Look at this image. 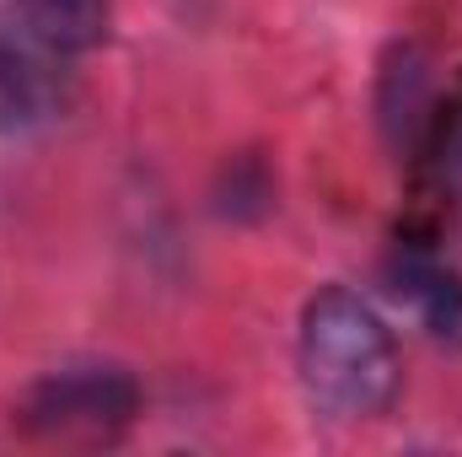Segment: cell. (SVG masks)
<instances>
[{
	"mask_svg": "<svg viewBox=\"0 0 462 457\" xmlns=\"http://www.w3.org/2000/svg\"><path fill=\"white\" fill-rule=\"evenodd\" d=\"M65 54L27 33L16 16H0V135H38L70 108Z\"/></svg>",
	"mask_w": 462,
	"mask_h": 457,
	"instance_id": "cell-3",
	"label": "cell"
},
{
	"mask_svg": "<svg viewBox=\"0 0 462 457\" xmlns=\"http://www.w3.org/2000/svg\"><path fill=\"white\" fill-rule=\"evenodd\" d=\"M140 377L124 360L76 355L49 366L22 393V425L43 442H114L140 420Z\"/></svg>",
	"mask_w": 462,
	"mask_h": 457,
	"instance_id": "cell-2",
	"label": "cell"
},
{
	"mask_svg": "<svg viewBox=\"0 0 462 457\" xmlns=\"http://www.w3.org/2000/svg\"><path fill=\"white\" fill-rule=\"evenodd\" d=\"M296 382L323 420H382L403 387V355L387 318L355 285H318L296 318Z\"/></svg>",
	"mask_w": 462,
	"mask_h": 457,
	"instance_id": "cell-1",
	"label": "cell"
},
{
	"mask_svg": "<svg viewBox=\"0 0 462 457\" xmlns=\"http://www.w3.org/2000/svg\"><path fill=\"white\" fill-rule=\"evenodd\" d=\"M436 118H441V98H436L430 54L403 38V43H393L382 54V70H376V124H382V140L403 162H425Z\"/></svg>",
	"mask_w": 462,
	"mask_h": 457,
	"instance_id": "cell-4",
	"label": "cell"
},
{
	"mask_svg": "<svg viewBox=\"0 0 462 457\" xmlns=\"http://www.w3.org/2000/svg\"><path fill=\"white\" fill-rule=\"evenodd\" d=\"M5 16H16L60 54H87L108 38L114 0H5Z\"/></svg>",
	"mask_w": 462,
	"mask_h": 457,
	"instance_id": "cell-6",
	"label": "cell"
},
{
	"mask_svg": "<svg viewBox=\"0 0 462 457\" xmlns=\"http://www.w3.org/2000/svg\"><path fill=\"white\" fill-rule=\"evenodd\" d=\"M430 162H436V173H441L447 200L457 205V216H462V92L452 103H441L436 135H430Z\"/></svg>",
	"mask_w": 462,
	"mask_h": 457,
	"instance_id": "cell-7",
	"label": "cell"
},
{
	"mask_svg": "<svg viewBox=\"0 0 462 457\" xmlns=\"http://www.w3.org/2000/svg\"><path fill=\"white\" fill-rule=\"evenodd\" d=\"M382 275L393 296L436 334V340H462V269L425 237H398L382 258Z\"/></svg>",
	"mask_w": 462,
	"mask_h": 457,
	"instance_id": "cell-5",
	"label": "cell"
}]
</instances>
